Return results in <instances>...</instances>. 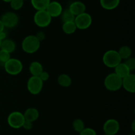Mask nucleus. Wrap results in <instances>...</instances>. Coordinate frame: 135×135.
<instances>
[{
    "label": "nucleus",
    "mask_w": 135,
    "mask_h": 135,
    "mask_svg": "<svg viewBox=\"0 0 135 135\" xmlns=\"http://www.w3.org/2000/svg\"><path fill=\"white\" fill-rule=\"evenodd\" d=\"M73 128L76 132H80L85 128L84 121L80 119H76L73 122Z\"/></svg>",
    "instance_id": "obj_24"
},
{
    "label": "nucleus",
    "mask_w": 135,
    "mask_h": 135,
    "mask_svg": "<svg viewBox=\"0 0 135 135\" xmlns=\"http://www.w3.org/2000/svg\"><path fill=\"white\" fill-rule=\"evenodd\" d=\"M24 0H11L10 3V6L13 10L17 11L21 9L23 7Z\"/></svg>",
    "instance_id": "obj_25"
},
{
    "label": "nucleus",
    "mask_w": 135,
    "mask_h": 135,
    "mask_svg": "<svg viewBox=\"0 0 135 135\" xmlns=\"http://www.w3.org/2000/svg\"><path fill=\"white\" fill-rule=\"evenodd\" d=\"M104 86L110 91H117L122 87V78L116 74L111 73L104 79Z\"/></svg>",
    "instance_id": "obj_3"
},
{
    "label": "nucleus",
    "mask_w": 135,
    "mask_h": 135,
    "mask_svg": "<svg viewBox=\"0 0 135 135\" xmlns=\"http://www.w3.org/2000/svg\"><path fill=\"white\" fill-rule=\"evenodd\" d=\"M24 1H27V0H24Z\"/></svg>",
    "instance_id": "obj_39"
},
{
    "label": "nucleus",
    "mask_w": 135,
    "mask_h": 135,
    "mask_svg": "<svg viewBox=\"0 0 135 135\" xmlns=\"http://www.w3.org/2000/svg\"><path fill=\"white\" fill-rule=\"evenodd\" d=\"M52 18L46 10L36 11L34 15V22L36 25L40 28H45L49 26Z\"/></svg>",
    "instance_id": "obj_5"
},
{
    "label": "nucleus",
    "mask_w": 135,
    "mask_h": 135,
    "mask_svg": "<svg viewBox=\"0 0 135 135\" xmlns=\"http://www.w3.org/2000/svg\"><path fill=\"white\" fill-rule=\"evenodd\" d=\"M57 82L59 86L63 87H68L72 84L71 77L66 74H62L57 78Z\"/></svg>",
    "instance_id": "obj_20"
},
{
    "label": "nucleus",
    "mask_w": 135,
    "mask_h": 135,
    "mask_svg": "<svg viewBox=\"0 0 135 135\" xmlns=\"http://www.w3.org/2000/svg\"><path fill=\"white\" fill-rule=\"evenodd\" d=\"M75 25L77 29L85 30L88 29L92 23V17L89 13L84 12L82 14L76 16L75 18Z\"/></svg>",
    "instance_id": "obj_7"
},
{
    "label": "nucleus",
    "mask_w": 135,
    "mask_h": 135,
    "mask_svg": "<svg viewBox=\"0 0 135 135\" xmlns=\"http://www.w3.org/2000/svg\"><path fill=\"white\" fill-rule=\"evenodd\" d=\"M25 119L23 113L19 111L11 112L7 117V123L9 127L15 129L22 128Z\"/></svg>",
    "instance_id": "obj_6"
},
{
    "label": "nucleus",
    "mask_w": 135,
    "mask_h": 135,
    "mask_svg": "<svg viewBox=\"0 0 135 135\" xmlns=\"http://www.w3.org/2000/svg\"><path fill=\"white\" fill-rule=\"evenodd\" d=\"M100 3L105 10H113L119 5L120 0H100Z\"/></svg>",
    "instance_id": "obj_17"
},
{
    "label": "nucleus",
    "mask_w": 135,
    "mask_h": 135,
    "mask_svg": "<svg viewBox=\"0 0 135 135\" xmlns=\"http://www.w3.org/2000/svg\"><path fill=\"white\" fill-rule=\"evenodd\" d=\"M46 11L49 13L51 18L53 17H60L62 11L63 7L61 4L57 1H51L46 9Z\"/></svg>",
    "instance_id": "obj_11"
},
{
    "label": "nucleus",
    "mask_w": 135,
    "mask_h": 135,
    "mask_svg": "<svg viewBox=\"0 0 135 135\" xmlns=\"http://www.w3.org/2000/svg\"><path fill=\"white\" fill-rule=\"evenodd\" d=\"M129 135H135L134 133H131V134H129Z\"/></svg>",
    "instance_id": "obj_36"
},
{
    "label": "nucleus",
    "mask_w": 135,
    "mask_h": 135,
    "mask_svg": "<svg viewBox=\"0 0 135 135\" xmlns=\"http://www.w3.org/2000/svg\"><path fill=\"white\" fill-rule=\"evenodd\" d=\"M0 20L3 22L5 28H9V29H12L17 26L19 21L18 15L12 11H7L3 13Z\"/></svg>",
    "instance_id": "obj_9"
},
{
    "label": "nucleus",
    "mask_w": 135,
    "mask_h": 135,
    "mask_svg": "<svg viewBox=\"0 0 135 135\" xmlns=\"http://www.w3.org/2000/svg\"><path fill=\"white\" fill-rule=\"evenodd\" d=\"M69 9L76 17V16L79 15H80L86 12V5L82 1H73V2H72L70 4Z\"/></svg>",
    "instance_id": "obj_13"
},
{
    "label": "nucleus",
    "mask_w": 135,
    "mask_h": 135,
    "mask_svg": "<svg viewBox=\"0 0 135 135\" xmlns=\"http://www.w3.org/2000/svg\"><path fill=\"white\" fill-rule=\"evenodd\" d=\"M43 70L44 69L42 64L38 61L32 62L29 66V71L33 76H38Z\"/></svg>",
    "instance_id": "obj_18"
},
{
    "label": "nucleus",
    "mask_w": 135,
    "mask_h": 135,
    "mask_svg": "<svg viewBox=\"0 0 135 135\" xmlns=\"http://www.w3.org/2000/svg\"><path fill=\"white\" fill-rule=\"evenodd\" d=\"M132 130H133V133H134L135 132V120H133V123H132Z\"/></svg>",
    "instance_id": "obj_34"
},
{
    "label": "nucleus",
    "mask_w": 135,
    "mask_h": 135,
    "mask_svg": "<svg viewBox=\"0 0 135 135\" xmlns=\"http://www.w3.org/2000/svg\"><path fill=\"white\" fill-rule=\"evenodd\" d=\"M124 63L127 65L129 69L130 70L131 72L134 71L135 69V59L133 57H130L128 59L125 60Z\"/></svg>",
    "instance_id": "obj_27"
},
{
    "label": "nucleus",
    "mask_w": 135,
    "mask_h": 135,
    "mask_svg": "<svg viewBox=\"0 0 135 135\" xmlns=\"http://www.w3.org/2000/svg\"><path fill=\"white\" fill-rule=\"evenodd\" d=\"M35 37H36L37 39L41 42V41H43L44 40H45V38H46V34H45L44 32L39 31L36 33Z\"/></svg>",
    "instance_id": "obj_31"
},
{
    "label": "nucleus",
    "mask_w": 135,
    "mask_h": 135,
    "mask_svg": "<svg viewBox=\"0 0 135 135\" xmlns=\"http://www.w3.org/2000/svg\"><path fill=\"white\" fill-rule=\"evenodd\" d=\"M0 49H2V50L11 54L12 52H13L15 50L16 44L13 40L6 38V39L1 41Z\"/></svg>",
    "instance_id": "obj_16"
},
{
    "label": "nucleus",
    "mask_w": 135,
    "mask_h": 135,
    "mask_svg": "<svg viewBox=\"0 0 135 135\" xmlns=\"http://www.w3.org/2000/svg\"><path fill=\"white\" fill-rule=\"evenodd\" d=\"M122 87L129 93L135 92V75L134 74H129L122 79Z\"/></svg>",
    "instance_id": "obj_12"
},
{
    "label": "nucleus",
    "mask_w": 135,
    "mask_h": 135,
    "mask_svg": "<svg viewBox=\"0 0 135 135\" xmlns=\"http://www.w3.org/2000/svg\"><path fill=\"white\" fill-rule=\"evenodd\" d=\"M38 77L40 78V79L43 82H46V81L48 80L49 78H50V74H49V73L47 72V71H44L43 70V71L40 73V74L38 75Z\"/></svg>",
    "instance_id": "obj_29"
},
{
    "label": "nucleus",
    "mask_w": 135,
    "mask_h": 135,
    "mask_svg": "<svg viewBox=\"0 0 135 135\" xmlns=\"http://www.w3.org/2000/svg\"><path fill=\"white\" fill-rule=\"evenodd\" d=\"M79 135H97L96 130L92 128H84L82 131L79 132Z\"/></svg>",
    "instance_id": "obj_28"
},
{
    "label": "nucleus",
    "mask_w": 135,
    "mask_h": 135,
    "mask_svg": "<svg viewBox=\"0 0 135 135\" xmlns=\"http://www.w3.org/2000/svg\"><path fill=\"white\" fill-rule=\"evenodd\" d=\"M2 1H4V2H5V3H10L11 0H2Z\"/></svg>",
    "instance_id": "obj_35"
},
{
    "label": "nucleus",
    "mask_w": 135,
    "mask_h": 135,
    "mask_svg": "<svg viewBox=\"0 0 135 135\" xmlns=\"http://www.w3.org/2000/svg\"><path fill=\"white\" fill-rule=\"evenodd\" d=\"M4 29H5V26H4L3 24V22H1V21L0 20V33L3 31Z\"/></svg>",
    "instance_id": "obj_33"
},
{
    "label": "nucleus",
    "mask_w": 135,
    "mask_h": 135,
    "mask_svg": "<svg viewBox=\"0 0 135 135\" xmlns=\"http://www.w3.org/2000/svg\"><path fill=\"white\" fill-rule=\"evenodd\" d=\"M4 69L8 74L11 75H17L22 71L23 66L20 60L17 58H11L3 64Z\"/></svg>",
    "instance_id": "obj_4"
},
{
    "label": "nucleus",
    "mask_w": 135,
    "mask_h": 135,
    "mask_svg": "<svg viewBox=\"0 0 135 135\" xmlns=\"http://www.w3.org/2000/svg\"><path fill=\"white\" fill-rule=\"evenodd\" d=\"M104 135H108V134H104Z\"/></svg>",
    "instance_id": "obj_38"
},
{
    "label": "nucleus",
    "mask_w": 135,
    "mask_h": 135,
    "mask_svg": "<svg viewBox=\"0 0 135 135\" xmlns=\"http://www.w3.org/2000/svg\"><path fill=\"white\" fill-rule=\"evenodd\" d=\"M22 50L28 54H34L39 50L40 47V42L35 37V35L26 36L21 44Z\"/></svg>",
    "instance_id": "obj_1"
},
{
    "label": "nucleus",
    "mask_w": 135,
    "mask_h": 135,
    "mask_svg": "<svg viewBox=\"0 0 135 135\" xmlns=\"http://www.w3.org/2000/svg\"><path fill=\"white\" fill-rule=\"evenodd\" d=\"M11 58V54L5 51V50L0 49V63L2 64L3 65L7 62Z\"/></svg>",
    "instance_id": "obj_26"
},
{
    "label": "nucleus",
    "mask_w": 135,
    "mask_h": 135,
    "mask_svg": "<svg viewBox=\"0 0 135 135\" xmlns=\"http://www.w3.org/2000/svg\"><path fill=\"white\" fill-rule=\"evenodd\" d=\"M121 58L118 52L115 50H109L105 52L102 57L103 63L105 66L114 68L121 62Z\"/></svg>",
    "instance_id": "obj_2"
},
{
    "label": "nucleus",
    "mask_w": 135,
    "mask_h": 135,
    "mask_svg": "<svg viewBox=\"0 0 135 135\" xmlns=\"http://www.w3.org/2000/svg\"><path fill=\"white\" fill-rule=\"evenodd\" d=\"M44 82L38 76L32 75L27 82V89L32 95H38L43 88Z\"/></svg>",
    "instance_id": "obj_8"
},
{
    "label": "nucleus",
    "mask_w": 135,
    "mask_h": 135,
    "mask_svg": "<svg viewBox=\"0 0 135 135\" xmlns=\"http://www.w3.org/2000/svg\"><path fill=\"white\" fill-rule=\"evenodd\" d=\"M33 127V123L32 122L28 121V120H25L23 123V125H22V128H25V130H31Z\"/></svg>",
    "instance_id": "obj_30"
},
{
    "label": "nucleus",
    "mask_w": 135,
    "mask_h": 135,
    "mask_svg": "<svg viewBox=\"0 0 135 135\" xmlns=\"http://www.w3.org/2000/svg\"><path fill=\"white\" fill-rule=\"evenodd\" d=\"M60 17L63 22H72V21H75V16L71 13V11L69 9H65L64 11L63 10Z\"/></svg>",
    "instance_id": "obj_23"
},
{
    "label": "nucleus",
    "mask_w": 135,
    "mask_h": 135,
    "mask_svg": "<svg viewBox=\"0 0 135 135\" xmlns=\"http://www.w3.org/2000/svg\"><path fill=\"white\" fill-rule=\"evenodd\" d=\"M119 54L121 57V60H127L129 58L131 57L132 50L129 46H122L120 47L118 51Z\"/></svg>",
    "instance_id": "obj_22"
},
{
    "label": "nucleus",
    "mask_w": 135,
    "mask_h": 135,
    "mask_svg": "<svg viewBox=\"0 0 135 135\" xmlns=\"http://www.w3.org/2000/svg\"><path fill=\"white\" fill-rule=\"evenodd\" d=\"M119 123L115 119H108L103 125L104 134L108 135H115L119 131Z\"/></svg>",
    "instance_id": "obj_10"
},
{
    "label": "nucleus",
    "mask_w": 135,
    "mask_h": 135,
    "mask_svg": "<svg viewBox=\"0 0 135 135\" xmlns=\"http://www.w3.org/2000/svg\"><path fill=\"white\" fill-rule=\"evenodd\" d=\"M7 38V33H5V30H3V31L1 32L0 33V39H1V40H3L6 39Z\"/></svg>",
    "instance_id": "obj_32"
},
{
    "label": "nucleus",
    "mask_w": 135,
    "mask_h": 135,
    "mask_svg": "<svg viewBox=\"0 0 135 135\" xmlns=\"http://www.w3.org/2000/svg\"><path fill=\"white\" fill-rule=\"evenodd\" d=\"M76 29H77V28H76V25H75L74 21L63 22V25H62V30L67 34H73L76 31Z\"/></svg>",
    "instance_id": "obj_21"
},
{
    "label": "nucleus",
    "mask_w": 135,
    "mask_h": 135,
    "mask_svg": "<svg viewBox=\"0 0 135 135\" xmlns=\"http://www.w3.org/2000/svg\"><path fill=\"white\" fill-rule=\"evenodd\" d=\"M23 115L25 120L34 123L39 117V111L34 107H30L26 109Z\"/></svg>",
    "instance_id": "obj_14"
},
{
    "label": "nucleus",
    "mask_w": 135,
    "mask_h": 135,
    "mask_svg": "<svg viewBox=\"0 0 135 135\" xmlns=\"http://www.w3.org/2000/svg\"><path fill=\"white\" fill-rule=\"evenodd\" d=\"M1 39H0V46H1Z\"/></svg>",
    "instance_id": "obj_37"
},
{
    "label": "nucleus",
    "mask_w": 135,
    "mask_h": 135,
    "mask_svg": "<svg viewBox=\"0 0 135 135\" xmlns=\"http://www.w3.org/2000/svg\"><path fill=\"white\" fill-rule=\"evenodd\" d=\"M33 7L36 11L46 10L51 0H30Z\"/></svg>",
    "instance_id": "obj_19"
},
{
    "label": "nucleus",
    "mask_w": 135,
    "mask_h": 135,
    "mask_svg": "<svg viewBox=\"0 0 135 135\" xmlns=\"http://www.w3.org/2000/svg\"><path fill=\"white\" fill-rule=\"evenodd\" d=\"M114 68L115 74H117L118 76H119L122 79L129 75V74H131L130 70L124 62H121Z\"/></svg>",
    "instance_id": "obj_15"
}]
</instances>
